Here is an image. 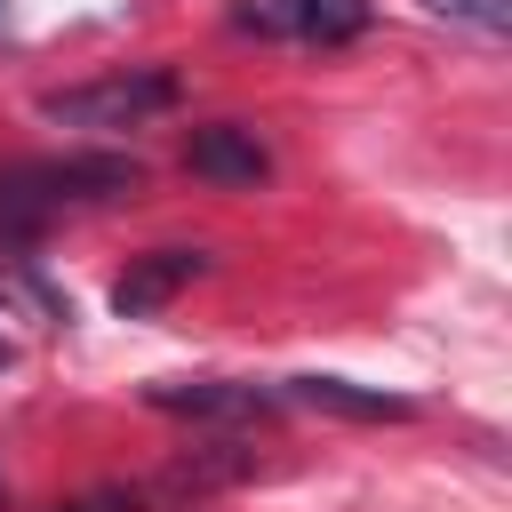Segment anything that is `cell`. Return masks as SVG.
Masks as SVG:
<instances>
[{"label":"cell","instance_id":"obj_1","mask_svg":"<svg viewBox=\"0 0 512 512\" xmlns=\"http://www.w3.org/2000/svg\"><path fill=\"white\" fill-rule=\"evenodd\" d=\"M144 184V168L128 152H48V160H16L0 168V232L32 240L40 224H56L64 208H96V200H128Z\"/></svg>","mask_w":512,"mask_h":512},{"label":"cell","instance_id":"obj_2","mask_svg":"<svg viewBox=\"0 0 512 512\" xmlns=\"http://www.w3.org/2000/svg\"><path fill=\"white\" fill-rule=\"evenodd\" d=\"M168 104H176V72L136 64V72H104V80H80V88H48V96H40V120L112 136V128H136V120H152V112H168Z\"/></svg>","mask_w":512,"mask_h":512},{"label":"cell","instance_id":"obj_3","mask_svg":"<svg viewBox=\"0 0 512 512\" xmlns=\"http://www.w3.org/2000/svg\"><path fill=\"white\" fill-rule=\"evenodd\" d=\"M240 32H264V40H360L368 32V0H240L232 8Z\"/></svg>","mask_w":512,"mask_h":512},{"label":"cell","instance_id":"obj_4","mask_svg":"<svg viewBox=\"0 0 512 512\" xmlns=\"http://www.w3.org/2000/svg\"><path fill=\"white\" fill-rule=\"evenodd\" d=\"M144 400L160 416H208V424H256L280 416L272 384H240V376H176V384H144Z\"/></svg>","mask_w":512,"mask_h":512},{"label":"cell","instance_id":"obj_5","mask_svg":"<svg viewBox=\"0 0 512 512\" xmlns=\"http://www.w3.org/2000/svg\"><path fill=\"white\" fill-rule=\"evenodd\" d=\"M184 168L208 176V184H224V192H248V184L272 176V152L256 144V128L216 120V128H192V136H184Z\"/></svg>","mask_w":512,"mask_h":512},{"label":"cell","instance_id":"obj_6","mask_svg":"<svg viewBox=\"0 0 512 512\" xmlns=\"http://www.w3.org/2000/svg\"><path fill=\"white\" fill-rule=\"evenodd\" d=\"M280 408H328V416H352V424H408L416 416V400L376 392V384H352V376H288L280 384Z\"/></svg>","mask_w":512,"mask_h":512},{"label":"cell","instance_id":"obj_7","mask_svg":"<svg viewBox=\"0 0 512 512\" xmlns=\"http://www.w3.org/2000/svg\"><path fill=\"white\" fill-rule=\"evenodd\" d=\"M200 272H208L200 248H152V256H136V264L112 280V312H120V320H144V312H160L176 288H192Z\"/></svg>","mask_w":512,"mask_h":512},{"label":"cell","instance_id":"obj_8","mask_svg":"<svg viewBox=\"0 0 512 512\" xmlns=\"http://www.w3.org/2000/svg\"><path fill=\"white\" fill-rule=\"evenodd\" d=\"M248 472H256V448H224V440H216V448H192V456H176L160 488H176V496L192 488V496H200V488H232V480H248Z\"/></svg>","mask_w":512,"mask_h":512},{"label":"cell","instance_id":"obj_9","mask_svg":"<svg viewBox=\"0 0 512 512\" xmlns=\"http://www.w3.org/2000/svg\"><path fill=\"white\" fill-rule=\"evenodd\" d=\"M424 8L448 16V24H472V32H488V40L512 32V0H424Z\"/></svg>","mask_w":512,"mask_h":512},{"label":"cell","instance_id":"obj_10","mask_svg":"<svg viewBox=\"0 0 512 512\" xmlns=\"http://www.w3.org/2000/svg\"><path fill=\"white\" fill-rule=\"evenodd\" d=\"M64 512H120V496L104 488V496H80V504H64Z\"/></svg>","mask_w":512,"mask_h":512},{"label":"cell","instance_id":"obj_11","mask_svg":"<svg viewBox=\"0 0 512 512\" xmlns=\"http://www.w3.org/2000/svg\"><path fill=\"white\" fill-rule=\"evenodd\" d=\"M0 368H8V344H0Z\"/></svg>","mask_w":512,"mask_h":512},{"label":"cell","instance_id":"obj_12","mask_svg":"<svg viewBox=\"0 0 512 512\" xmlns=\"http://www.w3.org/2000/svg\"><path fill=\"white\" fill-rule=\"evenodd\" d=\"M0 16H8V0H0Z\"/></svg>","mask_w":512,"mask_h":512}]
</instances>
